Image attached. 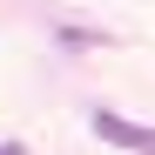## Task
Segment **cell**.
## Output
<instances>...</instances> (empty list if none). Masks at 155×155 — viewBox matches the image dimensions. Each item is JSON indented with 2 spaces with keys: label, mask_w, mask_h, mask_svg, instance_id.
Listing matches in <instances>:
<instances>
[{
  "label": "cell",
  "mask_w": 155,
  "mask_h": 155,
  "mask_svg": "<svg viewBox=\"0 0 155 155\" xmlns=\"http://www.w3.org/2000/svg\"><path fill=\"white\" fill-rule=\"evenodd\" d=\"M94 135H101V142H115V148L155 155V121H128V115H115V108H101V115H94Z\"/></svg>",
  "instance_id": "1"
},
{
  "label": "cell",
  "mask_w": 155,
  "mask_h": 155,
  "mask_svg": "<svg viewBox=\"0 0 155 155\" xmlns=\"http://www.w3.org/2000/svg\"><path fill=\"white\" fill-rule=\"evenodd\" d=\"M0 155H27V148H20V142H0Z\"/></svg>",
  "instance_id": "2"
}]
</instances>
